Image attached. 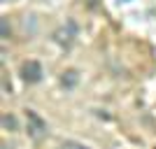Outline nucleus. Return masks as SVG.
I'll use <instances>...</instances> for the list:
<instances>
[{
  "instance_id": "f257e3e1",
  "label": "nucleus",
  "mask_w": 156,
  "mask_h": 149,
  "mask_svg": "<svg viewBox=\"0 0 156 149\" xmlns=\"http://www.w3.org/2000/svg\"><path fill=\"white\" fill-rule=\"evenodd\" d=\"M21 77H23V82H28V84L40 82V79H42V65H40L37 61H26V63L21 65Z\"/></svg>"
},
{
  "instance_id": "20e7f679",
  "label": "nucleus",
  "mask_w": 156,
  "mask_h": 149,
  "mask_svg": "<svg viewBox=\"0 0 156 149\" xmlns=\"http://www.w3.org/2000/svg\"><path fill=\"white\" fill-rule=\"evenodd\" d=\"M77 79H79L77 70H65V72H63V77H61V84H63L65 89H75Z\"/></svg>"
},
{
  "instance_id": "7ed1b4c3",
  "label": "nucleus",
  "mask_w": 156,
  "mask_h": 149,
  "mask_svg": "<svg viewBox=\"0 0 156 149\" xmlns=\"http://www.w3.org/2000/svg\"><path fill=\"white\" fill-rule=\"evenodd\" d=\"M54 37H56V42H58V44L70 47L72 40L77 37V23H75V21H68L63 28H58V30L54 33Z\"/></svg>"
},
{
  "instance_id": "39448f33",
  "label": "nucleus",
  "mask_w": 156,
  "mask_h": 149,
  "mask_svg": "<svg viewBox=\"0 0 156 149\" xmlns=\"http://www.w3.org/2000/svg\"><path fill=\"white\" fill-rule=\"evenodd\" d=\"M2 128L5 130H16V117H14V114H2Z\"/></svg>"
},
{
  "instance_id": "f03ea898",
  "label": "nucleus",
  "mask_w": 156,
  "mask_h": 149,
  "mask_svg": "<svg viewBox=\"0 0 156 149\" xmlns=\"http://www.w3.org/2000/svg\"><path fill=\"white\" fill-rule=\"evenodd\" d=\"M26 121H28V133H30L33 137H40V135L47 133V123L42 121V117H40L37 112L28 110L26 112Z\"/></svg>"
},
{
  "instance_id": "423d86ee",
  "label": "nucleus",
  "mask_w": 156,
  "mask_h": 149,
  "mask_svg": "<svg viewBox=\"0 0 156 149\" xmlns=\"http://www.w3.org/2000/svg\"><path fill=\"white\" fill-rule=\"evenodd\" d=\"M0 33H2V40L9 37V33H12V28H9V23H7V19L0 21Z\"/></svg>"
}]
</instances>
